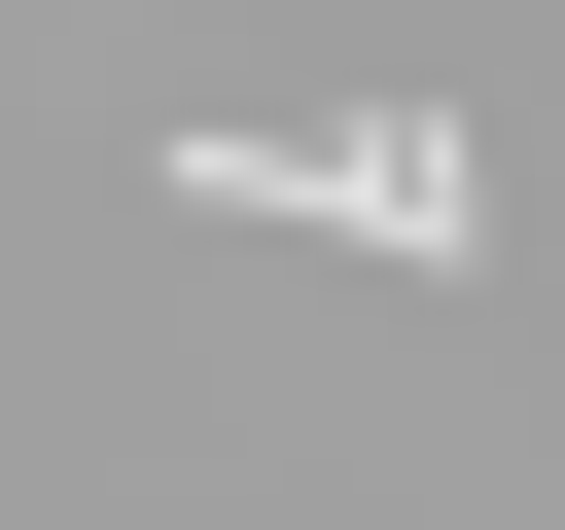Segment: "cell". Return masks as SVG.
I'll list each match as a JSON object with an SVG mask.
<instances>
[{"instance_id": "6da1fadb", "label": "cell", "mask_w": 565, "mask_h": 530, "mask_svg": "<svg viewBox=\"0 0 565 530\" xmlns=\"http://www.w3.org/2000/svg\"><path fill=\"white\" fill-rule=\"evenodd\" d=\"M177 212H282V247H494V141L459 106H177Z\"/></svg>"}]
</instances>
